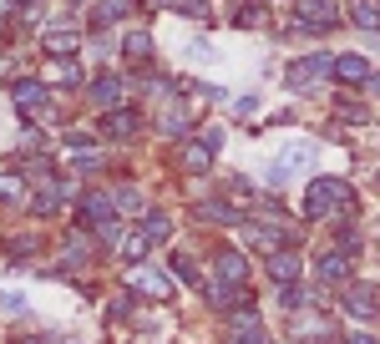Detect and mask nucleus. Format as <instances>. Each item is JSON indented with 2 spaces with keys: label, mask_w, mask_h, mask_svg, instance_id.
<instances>
[{
  "label": "nucleus",
  "mask_w": 380,
  "mask_h": 344,
  "mask_svg": "<svg viewBox=\"0 0 380 344\" xmlns=\"http://www.w3.org/2000/svg\"><path fill=\"white\" fill-rule=\"evenodd\" d=\"M350 213L355 208V198H350V187L340 182V178H314L309 182V192H304V218H330V213Z\"/></svg>",
  "instance_id": "f257e3e1"
},
{
  "label": "nucleus",
  "mask_w": 380,
  "mask_h": 344,
  "mask_svg": "<svg viewBox=\"0 0 380 344\" xmlns=\"http://www.w3.org/2000/svg\"><path fill=\"white\" fill-rule=\"evenodd\" d=\"M294 20H300V31H335L340 26V10H335V0H294Z\"/></svg>",
  "instance_id": "f03ea898"
},
{
  "label": "nucleus",
  "mask_w": 380,
  "mask_h": 344,
  "mask_svg": "<svg viewBox=\"0 0 380 344\" xmlns=\"http://www.w3.org/2000/svg\"><path fill=\"white\" fill-rule=\"evenodd\" d=\"M81 223L87 228H117V203H112V192H87L81 198Z\"/></svg>",
  "instance_id": "7ed1b4c3"
},
{
  "label": "nucleus",
  "mask_w": 380,
  "mask_h": 344,
  "mask_svg": "<svg viewBox=\"0 0 380 344\" xmlns=\"http://www.w3.org/2000/svg\"><path fill=\"white\" fill-rule=\"evenodd\" d=\"M10 96H15L20 112H31V117H46L51 112V96H46V86H41V81H15Z\"/></svg>",
  "instance_id": "20e7f679"
},
{
  "label": "nucleus",
  "mask_w": 380,
  "mask_h": 344,
  "mask_svg": "<svg viewBox=\"0 0 380 344\" xmlns=\"http://www.w3.org/2000/svg\"><path fill=\"white\" fill-rule=\"evenodd\" d=\"M127 289H137L142 299H167V278L153 273V268H142V264H132L127 268Z\"/></svg>",
  "instance_id": "39448f33"
},
{
  "label": "nucleus",
  "mask_w": 380,
  "mask_h": 344,
  "mask_svg": "<svg viewBox=\"0 0 380 344\" xmlns=\"http://www.w3.org/2000/svg\"><path fill=\"white\" fill-rule=\"evenodd\" d=\"M300 268H304V258L294 253V248L269 253V278H274V284H300Z\"/></svg>",
  "instance_id": "423d86ee"
},
{
  "label": "nucleus",
  "mask_w": 380,
  "mask_h": 344,
  "mask_svg": "<svg viewBox=\"0 0 380 344\" xmlns=\"http://www.w3.org/2000/svg\"><path fill=\"white\" fill-rule=\"evenodd\" d=\"M87 96L101 106V112H117V106H122V96H127V81H122V76H97Z\"/></svg>",
  "instance_id": "0eeeda50"
},
{
  "label": "nucleus",
  "mask_w": 380,
  "mask_h": 344,
  "mask_svg": "<svg viewBox=\"0 0 380 344\" xmlns=\"http://www.w3.org/2000/svg\"><path fill=\"white\" fill-rule=\"evenodd\" d=\"M340 304H345L355 319H375V314H380V299H375V289H370V284H350Z\"/></svg>",
  "instance_id": "6e6552de"
},
{
  "label": "nucleus",
  "mask_w": 380,
  "mask_h": 344,
  "mask_svg": "<svg viewBox=\"0 0 380 344\" xmlns=\"http://www.w3.org/2000/svg\"><path fill=\"white\" fill-rule=\"evenodd\" d=\"M330 66H335L330 56H304V61H294V66H289V86H300V92H304V86H314Z\"/></svg>",
  "instance_id": "1a4fd4ad"
},
{
  "label": "nucleus",
  "mask_w": 380,
  "mask_h": 344,
  "mask_svg": "<svg viewBox=\"0 0 380 344\" xmlns=\"http://www.w3.org/2000/svg\"><path fill=\"white\" fill-rule=\"evenodd\" d=\"M137 127H142V117L132 112V106H117V112H107L101 132H107V137H117V142H127V137H137Z\"/></svg>",
  "instance_id": "9d476101"
},
{
  "label": "nucleus",
  "mask_w": 380,
  "mask_h": 344,
  "mask_svg": "<svg viewBox=\"0 0 380 344\" xmlns=\"http://www.w3.org/2000/svg\"><path fill=\"white\" fill-rule=\"evenodd\" d=\"M330 76L345 81V86H365V81H370V61H365V56H340V61L330 66Z\"/></svg>",
  "instance_id": "9b49d317"
},
{
  "label": "nucleus",
  "mask_w": 380,
  "mask_h": 344,
  "mask_svg": "<svg viewBox=\"0 0 380 344\" xmlns=\"http://www.w3.org/2000/svg\"><path fill=\"white\" fill-rule=\"evenodd\" d=\"M213 268H218L223 284H244V278H248V264H244L239 248H218V253H213Z\"/></svg>",
  "instance_id": "f8f14e48"
},
{
  "label": "nucleus",
  "mask_w": 380,
  "mask_h": 344,
  "mask_svg": "<svg viewBox=\"0 0 380 344\" xmlns=\"http://www.w3.org/2000/svg\"><path fill=\"white\" fill-rule=\"evenodd\" d=\"M208 299H213V309L234 314V309L248 304V289H244V284H213V289H208Z\"/></svg>",
  "instance_id": "ddd939ff"
},
{
  "label": "nucleus",
  "mask_w": 380,
  "mask_h": 344,
  "mask_svg": "<svg viewBox=\"0 0 380 344\" xmlns=\"http://www.w3.org/2000/svg\"><path fill=\"white\" fill-rule=\"evenodd\" d=\"M213 157H218V152H213V147H208L203 137L183 147V167H188V172H193V178H203V172H208V167H213Z\"/></svg>",
  "instance_id": "4468645a"
},
{
  "label": "nucleus",
  "mask_w": 380,
  "mask_h": 344,
  "mask_svg": "<svg viewBox=\"0 0 380 344\" xmlns=\"http://www.w3.org/2000/svg\"><path fill=\"white\" fill-rule=\"evenodd\" d=\"M244 238L253 243V248H269V253H279V248H289V238L279 228H259V223H244Z\"/></svg>",
  "instance_id": "2eb2a0df"
},
{
  "label": "nucleus",
  "mask_w": 380,
  "mask_h": 344,
  "mask_svg": "<svg viewBox=\"0 0 380 344\" xmlns=\"http://www.w3.org/2000/svg\"><path fill=\"white\" fill-rule=\"evenodd\" d=\"M320 278H325V284H345V278H350V253H340V248L325 253L320 258Z\"/></svg>",
  "instance_id": "dca6fc26"
},
{
  "label": "nucleus",
  "mask_w": 380,
  "mask_h": 344,
  "mask_svg": "<svg viewBox=\"0 0 380 344\" xmlns=\"http://www.w3.org/2000/svg\"><path fill=\"white\" fill-rule=\"evenodd\" d=\"M142 238H147V243L173 238V218H167V213H147V218H142Z\"/></svg>",
  "instance_id": "f3484780"
},
{
  "label": "nucleus",
  "mask_w": 380,
  "mask_h": 344,
  "mask_svg": "<svg viewBox=\"0 0 380 344\" xmlns=\"http://www.w3.org/2000/svg\"><path fill=\"white\" fill-rule=\"evenodd\" d=\"M122 51H127V61H137V66H147V61H153V36H147V31H132Z\"/></svg>",
  "instance_id": "a211bd4d"
},
{
  "label": "nucleus",
  "mask_w": 380,
  "mask_h": 344,
  "mask_svg": "<svg viewBox=\"0 0 380 344\" xmlns=\"http://www.w3.org/2000/svg\"><path fill=\"white\" fill-rule=\"evenodd\" d=\"M46 76H51L56 86H76V81H81V71H76V61H71V56H56L51 66H46Z\"/></svg>",
  "instance_id": "6ab92c4d"
},
{
  "label": "nucleus",
  "mask_w": 380,
  "mask_h": 344,
  "mask_svg": "<svg viewBox=\"0 0 380 344\" xmlns=\"http://www.w3.org/2000/svg\"><path fill=\"white\" fill-rule=\"evenodd\" d=\"M314 157H320V152H314V142H294L279 162H284V167H314Z\"/></svg>",
  "instance_id": "aec40b11"
},
{
  "label": "nucleus",
  "mask_w": 380,
  "mask_h": 344,
  "mask_svg": "<svg viewBox=\"0 0 380 344\" xmlns=\"http://www.w3.org/2000/svg\"><path fill=\"white\" fill-rule=\"evenodd\" d=\"M203 218H208V223H228V228L244 223V218H239V208H228L223 198H218V203H203Z\"/></svg>",
  "instance_id": "412c9836"
},
{
  "label": "nucleus",
  "mask_w": 380,
  "mask_h": 344,
  "mask_svg": "<svg viewBox=\"0 0 380 344\" xmlns=\"http://www.w3.org/2000/svg\"><path fill=\"white\" fill-rule=\"evenodd\" d=\"M46 51H51V61H56V56H76V36H71V31H61V36L51 31V36H46Z\"/></svg>",
  "instance_id": "4be33fe9"
},
{
  "label": "nucleus",
  "mask_w": 380,
  "mask_h": 344,
  "mask_svg": "<svg viewBox=\"0 0 380 344\" xmlns=\"http://www.w3.org/2000/svg\"><path fill=\"white\" fill-rule=\"evenodd\" d=\"M350 10H355V26H365V31H380V10L370 6V0H355Z\"/></svg>",
  "instance_id": "5701e85b"
},
{
  "label": "nucleus",
  "mask_w": 380,
  "mask_h": 344,
  "mask_svg": "<svg viewBox=\"0 0 380 344\" xmlns=\"http://www.w3.org/2000/svg\"><path fill=\"white\" fill-rule=\"evenodd\" d=\"M20 172H0V203H20Z\"/></svg>",
  "instance_id": "b1692460"
},
{
  "label": "nucleus",
  "mask_w": 380,
  "mask_h": 344,
  "mask_svg": "<svg viewBox=\"0 0 380 344\" xmlns=\"http://www.w3.org/2000/svg\"><path fill=\"white\" fill-rule=\"evenodd\" d=\"M173 273L183 278V284H193V289H198V264H193V258H183V253H173Z\"/></svg>",
  "instance_id": "393cba45"
},
{
  "label": "nucleus",
  "mask_w": 380,
  "mask_h": 344,
  "mask_svg": "<svg viewBox=\"0 0 380 344\" xmlns=\"http://www.w3.org/2000/svg\"><path fill=\"white\" fill-rule=\"evenodd\" d=\"M127 10H132V0H101V6H97V20H122Z\"/></svg>",
  "instance_id": "a878e982"
},
{
  "label": "nucleus",
  "mask_w": 380,
  "mask_h": 344,
  "mask_svg": "<svg viewBox=\"0 0 380 344\" xmlns=\"http://www.w3.org/2000/svg\"><path fill=\"white\" fill-rule=\"evenodd\" d=\"M112 203H117V213H137V187H117Z\"/></svg>",
  "instance_id": "bb28decb"
},
{
  "label": "nucleus",
  "mask_w": 380,
  "mask_h": 344,
  "mask_svg": "<svg viewBox=\"0 0 380 344\" xmlns=\"http://www.w3.org/2000/svg\"><path fill=\"white\" fill-rule=\"evenodd\" d=\"M279 299H284V309H304V304H309V294H304L300 284H284V294H279Z\"/></svg>",
  "instance_id": "cd10ccee"
},
{
  "label": "nucleus",
  "mask_w": 380,
  "mask_h": 344,
  "mask_svg": "<svg viewBox=\"0 0 380 344\" xmlns=\"http://www.w3.org/2000/svg\"><path fill=\"white\" fill-rule=\"evenodd\" d=\"M122 253L132 258V264H142V258H147V238H142V233H132V238L122 243Z\"/></svg>",
  "instance_id": "c85d7f7f"
},
{
  "label": "nucleus",
  "mask_w": 380,
  "mask_h": 344,
  "mask_svg": "<svg viewBox=\"0 0 380 344\" xmlns=\"http://www.w3.org/2000/svg\"><path fill=\"white\" fill-rule=\"evenodd\" d=\"M162 6H173L178 15H203V10H208V0H162Z\"/></svg>",
  "instance_id": "c756f323"
},
{
  "label": "nucleus",
  "mask_w": 380,
  "mask_h": 344,
  "mask_svg": "<svg viewBox=\"0 0 380 344\" xmlns=\"http://www.w3.org/2000/svg\"><path fill=\"white\" fill-rule=\"evenodd\" d=\"M264 182H269V187H284V182H289V167H284V162H274V167L264 172Z\"/></svg>",
  "instance_id": "7c9ffc66"
},
{
  "label": "nucleus",
  "mask_w": 380,
  "mask_h": 344,
  "mask_svg": "<svg viewBox=\"0 0 380 344\" xmlns=\"http://www.w3.org/2000/svg\"><path fill=\"white\" fill-rule=\"evenodd\" d=\"M340 122H365V106H350V101H345V106H340Z\"/></svg>",
  "instance_id": "2f4dec72"
},
{
  "label": "nucleus",
  "mask_w": 380,
  "mask_h": 344,
  "mask_svg": "<svg viewBox=\"0 0 380 344\" xmlns=\"http://www.w3.org/2000/svg\"><path fill=\"white\" fill-rule=\"evenodd\" d=\"M0 309H10V314H20V309H26V299H20V294H6V299H0Z\"/></svg>",
  "instance_id": "473e14b6"
},
{
  "label": "nucleus",
  "mask_w": 380,
  "mask_h": 344,
  "mask_svg": "<svg viewBox=\"0 0 380 344\" xmlns=\"http://www.w3.org/2000/svg\"><path fill=\"white\" fill-rule=\"evenodd\" d=\"M259 15H264V10H253V6H244V15H239V26H244V31H248V26H259Z\"/></svg>",
  "instance_id": "72a5a7b5"
},
{
  "label": "nucleus",
  "mask_w": 380,
  "mask_h": 344,
  "mask_svg": "<svg viewBox=\"0 0 380 344\" xmlns=\"http://www.w3.org/2000/svg\"><path fill=\"white\" fill-rule=\"evenodd\" d=\"M20 344H61L56 334H31V339H20Z\"/></svg>",
  "instance_id": "f704fd0d"
},
{
  "label": "nucleus",
  "mask_w": 380,
  "mask_h": 344,
  "mask_svg": "<svg viewBox=\"0 0 380 344\" xmlns=\"http://www.w3.org/2000/svg\"><path fill=\"white\" fill-rule=\"evenodd\" d=\"M350 344H380L375 334H350Z\"/></svg>",
  "instance_id": "c9c22d12"
},
{
  "label": "nucleus",
  "mask_w": 380,
  "mask_h": 344,
  "mask_svg": "<svg viewBox=\"0 0 380 344\" xmlns=\"http://www.w3.org/2000/svg\"><path fill=\"white\" fill-rule=\"evenodd\" d=\"M365 86H370V92L380 96V71H370V81H365Z\"/></svg>",
  "instance_id": "e433bc0d"
},
{
  "label": "nucleus",
  "mask_w": 380,
  "mask_h": 344,
  "mask_svg": "<svg viewBox=\"0 0 380 344\" xmlns=\"http://www.w3.org/2000/svg\"><path fill=\"white\" fill-rule=\"evenodd\" d=\"M0 15H10V0H0Z\"/></svg>",
  "instance_id": "4c0bfd02"
}]
</instances>
